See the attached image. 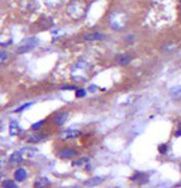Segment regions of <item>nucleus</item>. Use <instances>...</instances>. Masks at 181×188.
<instances>
[{
    "instance_id": "9d476101",
    "label": "nucleus",
    "mask_w": 181,
    "mask_h": 188,
    "mask_svg": "<svg viewBox=\"0 0 181 188\" xmlns=\"http://www.w3.org/2000/svg\"><path fill=\"white\" fill-rule=\"evenodd\" d=\"M104 38V35L100 32H93L90 33V35H86L83 38V41L86 42H93V41H101V40Z\"/></svg>"
},
{
    "instance_id": "2eb2a0df",
    "label": "nucleus",
    "mask_w": 181,
    "mask_h": 188,
    "mask_svg": "<svg viewBox=\"0 0 181 188\" xmlns=\"http://www.w3.org/2000/svg\"><path fill=\"white\" fill-rule=\"evenodd\" d=\"M66 138H76L79 137L81 135V132L79 130H73V129H70V130H67L64 133Z\"/></svg>"
},
{
    "instance_id": "f03ea898",
    "label": "nucleus",
    "mask_w": 181,
    "mask_h": 188,
    "mask_svg": "<svg viewBox=\"0 0 181 188\" xmlns=\"http://www.w3.org/2000/svg\"><path fill=\"white\" fill-rule=\"evenodd\" d=\"M68 14L70 15L72 18H75V19H78L83 15V7L82 4L78 3L77 1L73 2L69 5L68 7Z\"/></svg>"
},
{
    "instance_id": "a878e982",
    "label": "nucleus",
    "mask_w": 181,
    "mask_h": 188,
    "mask_svg": "<svg viewBox=\"0 0 181 188\" xmlns=\"http://www.w3.org/2000/svg\"><path fill=\"white\" fill-rule=\"evenodd\" d=\"M95 89H96V86L95 85H93V86H90V92H95Z\"/></svg>"
},
{
    "instance_id": "b1692460",
    "label": "nucleus",
    "mask_w": 181,
    "mask_h": 188,
    "mask_svg": "<svg viewBox=\"0 0 181 188\" xmlns=\"http://www.w3.org/2000/svg\"><path fill=\"white\" fill-rule=\"evenodd\" d=\"M175 136H176V137H180L181 136V124H179V129L175 132Z\"/></svg>"
},
{
    "instance_id": "4468645a",
    "label": "nucleus",
    "mask_w": 181,
    "mask_h": 188,
    "mask_svg": "<svg viewBox=\"0 0 181 188\" xmlns=\"http://www.w3.org/2000/svg\"><path fill=\"white\" fill-rule=\"evenodd\" d=\"M22 160H23V156H22L20 151H16V152L12 153L11 157H9V161L12 163H19L21 162Z\"/></svg>"
},
{
    "instance_id": "f8f14e48",
    "label": "nucleus",
    "mask_w": 181,
    "mask_h": 188,
    "mask_svg": "<svg viewBox=\"0 0 181 188\" xmlns=\"http://www.w3.org/2000/svg\"><path fill=\"white\" fill-rule=\"evenodd\" d=\"M26 177H27V172L24 168H18L14 174V178L17 182L24 181L25 179H26Z\"/></svg>"
},
{
    "instance_id": "a211bd4d",
    "label": "nucleus",
    "mask_w": 181,
    "mask_h": 188,
    "mask_svg": "<svg viewBox=\"0 0 181 188\" xmlns=\"http://www.w3.org/2000/svg\"><path fill=\"white\" fill-rule=\"evenodd\" d=\"M2 187L3 188H18L17 185L12 180H5L2 182Z\"/></svg>"
},
{
    "instance_id": "bb28decb",
    "label": "nucleus",
    "mask_w": 181,
    "mask_h": 188,
    "mask_svg": "<svg viewBox=\"0 0 181 188\" xmlns=\"http://www.w3.org/2000/svg\"><path fill=\"white\" fill-rule=\"evenodd\" d=\"M0 178H1V172H0Z\"/></svg>"
},
{
    "instance_id": "aec40b11",
    "label": "nucleus",
    "mask_w": 181,
    "mask_h": 188,
    "mask_svg": "<svg viewBox=\"0 0 181 188\" xmlns=\"http://www.w3.org/2000/svg\"><path fill=\"white\" fill-rule=\"evenodd\" d=\"M31 105H32V102H29V103H25L24 105H22V106H20L19 108H17L15 110V112H21V111H23V110H25L26 108H28V107H30Z\"/></svg>"
},
{
    "instance_id": "7ed1b4c3",
    "label": "nucleus",
    "mask_w": 181,
    "mask_h": 188,
    "mask_svg": "<svg viewBox=\"0 0 181 188\" xmlns=\"http://www.w3.org/2000/svg\"><path fill=\"white\" fill-rule=\"evenodd\" d=\"M77 155L76 150L71 149V148H67V149H62L58 152V157L61 159H72L74 156Z\"/></svg>"
},
{
    "instance_id": "dca6fc26",
    "label": "nucleus",
    "mask_w": 181,
    "mask_h": 188,
    "mask_svg": "<svg viewBox=\"0 0 181 188\" xmlns=\"http://www.w3.org/2000/svg\"><path fill=\"white\" fill-rule=\"evenodd\" d=\"M170 94L173 98H180L181 97V84L172 87L170 91Z\"/></svg>"
},
{
    "instance_id": "393cba45",
    "label": "nucleus",
    "mask_w": 181,
    "mask_h": 188,
    "mask_svg": "<svg viewBox=\"0 0 181 188\" xmlns=\"http://www.w3.org/2000/svg\"><path fill=\"white\" fill-rule=\"evenodd\" d=\"M73 88H76L75 86H64L62 89H73Z\"/></svg>"
},
{
    "instance_id": "20e7f679",
    "label": "nucleus",
    "mask_w": 181,
    "mask_h": 188,
    "mask_svg": "<svg viewBox=\"0 0 181 188\" xmlns=\"http://www.w3.org/2000/svg\"><path fill=\"white\" fill-rule=\"evenodd\" d=\"M47 137H48V134H46V133H34V134H31L30 136L27 138V143H41V141L45 140Z\"/></svg>"
},
{
    "instance_id": "f3484780",
    "label": "nucleus",
    "mask_w": 181,
    "mask_h": 188,
    "mask_svg": "<svg viewBox=\"0 0 181 188\" xmlns=\"http://www.w3.org/2000/svg\"><path fill=\"white\" fill-rule=\"evenodd\" d=\"M45 2L50 7H58L64 3L65 0H45Z\"/></svg>"
},
{
    "instance_id": "39448f33",
    "label": "nucleus",
    "mask_w": 181,
    "mask_h": 188,
    "mask_svg": "<svg viewBox=\"0 0 181 188\" xmlns=\"http://www.w3.org/2000/svg\"><path fill=\"white\" fill-rule=\"evenodd\" d=\"M130 180L136 182L137 184H146L149 181L148 176L143 174V172H135L132 177L130 178Z\"/></svg>"
},
{
    "instance_id": "6ab92c4d",
    "label": "nucleus",
    "mask_w": 181,
    "mask_h": 188,
    "mask_svg": "<svg viewBox=\"0 0 181 188\" xmlns=\"http://www.w3.org/2000/svg\"><path fill=\"white\" fill-rule=\"evenodd\" d=\"M44 123H45V121H40V122H37V123H34V124L31 125V129H32V130H34V131L39 130V129L44 125Z\"/></svg>"
},
{
    "instance_id": "ddd939ff",
    "label": "nucleus",
    "mask_w": 181,
    "mask_h": 188,
    "mask_svg": "<svg viewBox=\"0 0 181 188\" xmlns=\"http://www.w3.org/2000/svg\"><path fill=\"white\" fill-rule=\"evenodd\" d=\"M49 184V179L46 177H41L34 182L33 188H45Z\"/></svg>"
},
{
    "instance_id": "5701e85b",
    "label": "nucleus",
    "mask_w": 181,
    "mask_h": 188,
    "mask_svg": "<svg viewBox=\"0 0 181 188\" xmlns=\"http://www.w3.org/2000/svg\"><path fill=\"white\" fill-rule=\"evenodd\" d=\"M6 58H7V54H6V52L0 51V64L4 63V61L6 60Z\"/></svg>"
},
{
    "instance_id": "0eeeda50",
    "label": "nucleus",
    "mask_w": 181,
    "mask_h": 188,
    "mask_svg": "<svg viewBox=\"0 0 181 188\" xmlns=\"http://www.w3.org/2000/svg\"><path fill=\"white\" fill-rule=\"evenodd\" d=\"M69 116V113L68 112H58L56 113V115L54 116V119H53V121L57 126H62L67 121Z\"/></svg>"
},
{
    "instance_id": "6e6552de",
    "label": "nucleus",
    "mask_w": 181,
    "mask_h": 188,
    "mask_svg": "<svg viewBox=\"0 0 181 188\" xmlns=\"http://www.w3.org/2000/svg\"><path fill=\"white\" fill-rule=\"evenodd\" d=\"M21 127L20 125L18 124V122L16 121H12L9 123V134L12 135V136H17L21 133Z\"/></svg>"
},
{
    "instance_id": "cd10ccee",
    "label": "nucleus",
    "mask_w": 181,
    "mask_h": 188,
    "mask_svg": "<svg viewBox=\"0 0 181 188\" xmlns=\"http://www.w3.org/2000/svg\"><path fill=\"white\" fill-rule=\"evenodd\" d=\"M180 169H181V164H180Z\"/></svg>"
},
{
    "instance_id": "9b49d317",
    "label": "nucleus",
    "mask_w": 181,
    "mask_h": 188,
    "mask_svg": "<svg viewBox=\"0 0 181 188\" xmlns=\"http://www.w3.org/2000/svg\"><path fill=\"white\" fill-rule=\"evenodd\" d=\"M103 181H104V179L102 177H93L84 182V185H86V187H95L97 185L101 184Z\"/></svg>"
},
{
    "instance_id": "4be33fe9",
    "label": "nucleus",
    "mask_w": 181,
    "mask_h": 188,
    "mask_svg": "<svg viewBox=\"0 0 181 188\" xmlns=\"http://www.w3.org/2000/svg\"><path fill=\"white\" fill-rule=\"evenodd\" d=\"M86 95V89H77L76 92H75V96L77 98H82Z\"/></svg>"
},
{
    "instance_id": "412c9836",
    "label": "nucleus",
    "mask_w": 181,
    "mask_h": 188,
    "mask_svg": "<svg viewBox=\"0 0 181 188\" xmlns=\"http://www.w3.org/2000/svg\"><path fill=\"white\" fill-rule=\"evenodd\" d=\"M158 151H159V153H160V154H165V153H167V151H168L167 143L159 144V146H158Z\"/></svg>"
},
{
    "instance_id": "423d86ee",
    "label": "nucleus",
    "mask_w": 181,
    "mask_h": 188,
    "mask_svg": "<svg viewBox=\"0 0 181 188\" xmlns=\"http://www.w3.org/2000/svg\"><path fill=\"white\" fill-rule=\"evenodd\" d=\"M20 152L22 154V156H23V159L24 158L28 159V158H32V157L36 155L37 152V149L32 147H26V148H23Z\"/></svg>"
},
{
    "instance_id": "1a4fd4ad",
    "label": "nucleus",
    "mask_w": 181,
    "mask_h": 188,
    "mask_svg": "<svg viewBox=\"0 0 181 188\" xmlns=\"http://www.w3.org/2000/svg\"><path fill=\"white\" fill-rule=\"evenodd\" d=\"M115 59L121 66H126L131 61V56L129 54H119L115 56Z\"/></svg>"
},
{
    "instance_id": "f257e3e1",
    "label": "nucleus",
    "mask_w": 181,
    "mask_h": 188,
    "mask_svg": "<svg viewBox=\"0 0 181 188\" xmlns=\"http://www.w3.org/2000/svg\"><path fill=\"white\" fill-rule=\"evenodd\" d=\"M37 40L36 38H29L26 39L25 41L21 43V45L17 48V52L19 54L22 53H27V52H30L31 50H33L34 48L37 46Z\"/></svg>"
}]
</instances>
